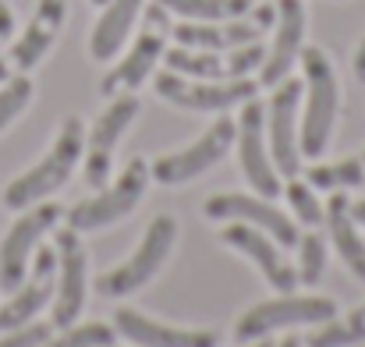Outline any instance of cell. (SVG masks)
Segmentation results:
<instances>
[{
	"mask_svg": "<svg viewBox=\"0 0 365 347\" xmlns=\"http://www.w3.org/2000/svg\"><path fill=\"white\" fill-rule=\"evenodd\" d=\"M86 152V128L78 117H64L61 128H57V138L53 145L46 149V156L39 163H32L25 174H18L7 188H4V209L11 213H21L43 199H50L57 188H64L78 167Z\"/></svg>",
	"mask_w": 365,
	"mask_h": 347,
	"instance_id": "1",
	"label": "cell"
},
{
	"mask_svg": "<svg viewBox=\"0 0 365 347\" xmlns=\"http://www.w3.org/2000/svg\"><path fill=\"white\" fill-rule=\"evenodd\" d=\"M298 61L305 71V114L298 124V145H302V156L319 160L334 138V124L341 110V86H337L334 61L319 46H302Z\"/></svg>",
	"mask_w": 365,
	"mask_h": 347,
	"instance_id": "2",
	"label": "cell"
},
{
	"mask_svg": "<svg viewBox=\"0 0 365 347\" xmlns=\"http://www.w3.org/2000/svg\"><path fill=\"white\" fill-rule=\"evenodd\" d=\"M337 319V301L323 298V294H277L266 301H255L248 312L238 316L235 323V341L238 344H252L262 341L277 330H294V326H323Z\"/></svg>",
	"mask_w": 365,
	"mask_h": 347,
	"instance_id": "3",
	"label": "cell"
},
{
	"mask_svg": "<svg viewBox=\"0 0 365 347\" xmlns=\"http://www.w3.org/2000/svg\"><path fill=\"white\" fill-rule=\"evenodd\" d=\"M174 244H178V220L167 217V213L153 217L145 234H142V241H138V248L124 259L121 266L107 269L96 280V294H103V298H124V294L142 291L163 269V262L170 259Z\"/></svg>",
	"mask_w": 365,
	"mask_h": 347,
	"instance_id": "4",
	"label": "cell"
},
{
	"mask_svg": "<svg viewBox=\"0 0 365 347\" xmlns=\"http://www.w3.org/2000/svg\"><path fill=\"white\" fill-rule=\"evenodd\" d=\"M149 181H153L149 160L131 156L114 185H107L103 192H96V195H89V199H82L78 206L68 209V227H75L78 234H89L100 231V227H110V224H121L124 217H131L138 209Z\"/></svg>",
	"mask_w": 365,
	"mask_h": 347,
	"instance_id": "5",
	"label": "cell"
},
{
	"mask_svg": "<svg viewBox=\"0 0 365 347\" xmlns=\"http://www.w3.org/2000/svg\"><path fill=\"white\" fill-rule=\"evenodd\" d=\"M167 7L163 4H149L145 14H142V32L135 36L131 50L124 53L121 61L103 75L100 82V93L103 96H118V93H135L160 64L163 50H167V32H170V21H167Z\"/></svg>",
	"mask_w": 365,
	"mask_h": 347,
	"instance_id": "6",
	"label": "cell"
},
{
	"mask_svg": "<svg viewBox=\"0 0 365 347\" xmlns=\"http://www.w3.org/2000/svg\"><path fill=\"white\" fill-rule=\"evenodd\" d=\"M61 220H64V209L53 199H43V202H36V206L18 213V220L11 224V231L4 234V241H0V291L11 294L25 280L39 241Z\"/></svg>",
	"mask_w": 365,
	"mask_h": 347,
	"instance_id": "7",
	"label": "cell"
},
{
	"mask_svg": "<svg viewBox=\"0 0 365 347\" xmlns=\"http://www.w3.org/2000/svg\"><path fill=\"white\" fill-rule=\"evenodd\" d=\"M156 96L170 107L195 110V114H227L231 107H242L255 96L259 82L252 78H231V82H206V78H185L178 71H160L153 82Z\"/></svg>",
	"mask_w": 365,
	"mask_h": 347,
	"instance_id": "8",
	"label": "cell"
},
{
	"mask_svg": "<svg viewBox=\"0 0 365 347\" xmlns=\"http://www.w3.org/2000/svg\"><path fill=\"white\" fill-rule=\"evenodd\" d=\"M53 252H57V287L50 305V323L57 330L75 326L78 312L86 309L89 291V255L75 227H53Z\"/></svg>",
	"mask_w": 365,
	"mask_h": 347,
	"instance_id": "9",
	"label": "cell"
},
{
	"mask_svg": "<svg viewBox=\"0 0 365 347\" xmlns=\"http://www.w3.org/2000/svg\"><path fill=\"white\" fill-rule=\"evenodd\" d=\"M302 93H305V82L284 78L273 86V96L266 103V142H269V160L280 177L302 174V145H298Z\"/></svg>",
	"mask_w": 365,
	"mask_h": 347,
	"instance_id": "10",
	"label": "cell"
},
{
	"mask_svg": "<svg viewBox=\"0 0 365 347\" xmlns=\"http://www.w3.org/2000/svg\"><path fill=\"white\" fill-rule=\"evenodd\" d=\"M235 131H238L235 120L227 114H220L192 145H185V149H178V152H167V156H156V160L149 163L153 181H160V185H185V181L206 174L210 167H217V163L231 152Z\"/></svg>",
	"mask_w": 365,
	"mask_h": 347,
	"instance_id": "11",
	"label": "cell"
},
{
	"mask_svg": "<svg viewBox=\"0 0 365 347\" xmlns=\"http://www.w3.org/2000/svg\"><path fill=\"white\" fill-rule=\"evenodd\" d=\"M273 21H277V7L259 4L231 21H178L170 25V36L178 46H188V50H238L248 43H259V36Z\"/></svg>",
	"mask_w": 365,
	"mask_h": 347,
	"instance_id": "12",
	"label": "cell"
},
{
	"mask_svg": "<svg viewBox=\"0 0 365 347\" xmlns=\"http://www.w3.org/2000/svg\"><path fill=\"white\" fill-rule=\"evenodd\" d=\"M266 61V46L248 43L238 50H188V46H170L163 50L167 71H178L185 78H206V82H231V78H248L259 71Z\"/></svg>",
	"mask_w": 365,
	"mask_h": 347,
	"instance_id": "13",
	"label": "cell"
},
{
	"mask_svg": "<svg viewBox=\"0 0 365 347\" xmlns=\"http://www.w3.org/2000/svg\"><path fill=\"white\" fill-rule=\"evenodd\" d=\"M206 220H224V224H248V227H259L262 234H269L280 248H294L298 244V224L280 213L266 195H245V192H220L213 199H206L202 206Z\"/></svg>",
	"mask_w": 365,
	"mask_h": 347,
	"instance_id": "14",
	"label": "cell"
},
{
	"mask_svg": "<svg viewBox=\"0 0 365 347\" xmlns=\"http://www.w3.org/2000/svg\"><path fill=\"white\" fill-rule=\"evenodd\" d=\"M235 128H238L235 145H238V163H242L245 181L252 185V192L273 199L280 192V174H277L269 149H266V103H259L255 96L245 100Z\"/></svg>",
	"mask_w": 365,
	"mask_h": 347,
	"instance_id": "15",
	"label": "cell"
},
{
	"mask_svg": "<svg viewBox=\"0 0 365 347\" xmlns=\"http://www.w3.org/2000/svg\"><path fill=\"white\" fill-rule=\"evenodd\" d=\"M138 96L135 93H118L107 110L96 117L93 131L86 135V185L89 188H103L107 185V174H110V163H114V149L121 142V135L135 124L138 117Z\"/></svg>",
	"mask_w": 365,
	"mask_h": 347,
	"instance_id": "16",
	"label": "cell"
},
{
	"mask_svg": "<svg viewBox=\"0 0 365 347\" xmlns=\"http://www.w3.org/2000/svg\"><path fill=\"white\" fill-rule=\"evenodd\" d=\"M53 287H57V252H53V248H36L25 280H21V284L11 291V298L0 305V333L32 323V319L50 305Z\"/></svg>",
	"mask_w": 365,
	"mask_h": 347,
	"instance_id": "17",
	"label": "cell"
},
{
	"mask_svg": "<svg viewBox=\"0 0 365 347\" xmlns=\"http://www.w3.org/2000/svg\"><path fill=\"white\" fill-rule=\"evenodd\" d=\"M220 241H224L227 248H235L238 255H245L248 262H255L259 273H262V280H266L277 294H287V291L298 287V269H294V262L284 255V248H280L269 234H262L259 227L227 224V227L220 231Z\"/></svg>",
	"mask_w": 365,
	"mask_h": 347,
	"instance_id": "18",
	"label": "cell"
},
{
	"mask_svg": "<svg viewBox=\"0 0 365 347\" xmlns=\"http://www.w3.org/2000/svg\"><path fill=\"white\" fill-rule=\"evenodd\" d=\"M277 36L273 46L266 50V61L259 68V86H277L291 75V68L298 64V53L305 46V0H277Z\"/></svg>",
	"mask_w": 365,
	"mask_h": 347,
	"instance_id": "19",
	"label": "cell"
},
{
	"mask_svg": "<svg viewBox=\"0 0 365 347\" xmlns=\"http://www.w3.org/2000/svg\"><path fill=\"white\" fill-rule=\"evenodd\" d=\"M114 330H118V337H128L131 344L138 347H220V333L217 330L170 326V323L149 319L145 312H135V309H118Z\"/></svg>",
	"mask_w": 365,
	"mask_h": 347,
	"instance_id": "20",
	"label": "cell"
},
{
	"mask_svg": "<svg viewBox=\"0 0 365 347\" xmlns=\"http://www.w3.org/2000/svg\"><path fill=\"white\" fill-rule=\"evenodd\" d=\"M64 14H68V0H39L36 11H32V18H29V25L21 29V36L14 39V46L7 53L11 68H18L21 75L32 71L50 53V46L57 43L61 25H64Z\"/></svg>",
	"mask_w": 365,
	"mask_h": 347,
	"instance_id": "21",
	"label": "cell"
},
{
	"mask_svg": "<svg viewBox=\"0 0 365 347\" xmlns=\"http://www.w3.org/2000/svg\"><path fill=\"white\" fill-rule=\"evenodd\" d=\"M323 224H327V237H330L334 252L341 255V262L359 280H365V241H362V234H359L355 217H351V199L344 192H330Z\"/></svg>",
	"mask_w": 365,
	"mask_h": 347,
	"instance_id": "22",
	"label": "cell"
},
{
	"mask_svg": "<svg viewBox=\"0 0 365 347\" xmlns=\"http://www.w3.org/2000/svg\"><path fill=\"white\" fill-rule=\"evenodd\" d=\"M142 4L145 0H107L103 4V14L96 18L93 36H89L93 61H110L121 53L131 29H135V18L142 14Z\"/></svg>",
	"mask_w": 365,
	"mask_h": 347,
	"instance_id": "23",
	"label": "cell"
},
{
	"mask_svg": "<svg viewBox=\"0 0 365 347\" xmlns=\"http://www.w3.org/2000/svg\"><path fill=\"white\" fill-rule=\"evenodd\" d=\"M185 21H231L252 11V0H156Z\"/></svg>",
	"mask_w": 365,
	"mask_h": 347,
	"instance_id": "24",
	"label": "cell"
},
{
	"mask_svg": "<svg viewBox=\"0 0 365 347\" xmlns=\"http://www.w3.org/2000/svg\"><path fill=\"white\" fill-rule=\"evenodd\" d=\"M305 181L316 188V192H344V188H359L365 185V170L359 156H348V160H337V163H316L309 167Z\"/></svg>",
	"mask_w": 365,
	"mask_h": 347,
	"instance_id": "25",
	"label": "cell"
},
{
	"mask_svg": "<svg viewBox=\"0 0 365 347\" xmlns=\"http://www.w3.org/2000/svg\"><path fill=\"white\" fill-rule=\"evenodd\" d=\"M365 341V301L355 309V312H348L344 319H330V323H323L316 333H309V347H351Z\"/></svg>",
	"mask_w": 365,
	"mask_h": 347,
	"instance_id": "26",
	"label": "cell"
},
{
	"mask_svg": "<svg viewBox=\"0 0 365 347\" xmlns=\"http://www.w3.org/2000/svg\"><path fill=\"white\" fill-rule=\"evenodd\" d=\"M280 192L287 195V206H291V213H294L298 224H305V227H319V224H323L327 206L316 199V188H312L309 181H302V177H287V185H284Z\"/></svg>",
	"mask_w": 365,
	"mask_h": 347,
	"instance_id": "27",
	"label": "cell"
},
{
	"mask_svg": "<svg viewBox=\"0 0 365 347\" xmlns=\"http://www.w3.org/2000/svg\"><path fill=\"white\" fill-rule=\"evenodd\" d=\"M118 337L114 326L107 323H75V326H64L57 337H46L39 347H110Z\"/></svg>",
	"mask_w": 365,
	"mask_h": 347,
	"instance_id": "28",
	"label": "cell"
},
{
	"mask_svg": "<svg viewBox=\"0 0 365 347\" xmlns=\"http://www.w3.org/2000/svg\"><path fill=\"white\" fill-rule=\"evenodd\" d=\"M298 284L312 287L323 280V269H327V237L316 231H309L305 237H298Z\"/></svg>",
	"mask_w": 365,
	"mask_h": 347,
	"instance_id": "29",
	"label": "cell"
},
{
	"mask_svg": "<svg viewBox=\"0 0 365 347\" xmlns=\"http://www.w3.org/2000/svg\"><path fill=\"white\" fill-rule=\"evenodd\" d=\"M29 103H32V82H29L25 75L7 78V82H4V89H0V131L25 114V107H29Z\"/></svg>",
	"mask_w": 365,
	"mask_h": 347,
	"instance_id": "30",
	"label": "cell"
},
{
	"mask_svg": "<svg viewBox=\"0 0 365 347\" xmlns=\"http://www.w3.org/2000/svg\"><path fill=\"white\" fill-rule=\"evenodd\" d=\"M50 337V323H25L18 330H4L0 337V347H39L43 341Z\"/></svg>",
	"mask_w": 365,
	"mask_h": 347,
	"instance_id": "31",
	"label": "cell"
},
{
	"mask_svg": "<svg viewBox=\"0 0 365 347\" xmlns=\"http://www.w3.org/2000/svg\"><path fill=\"white\" fill-rule=\"evenodd\" d=\"M14 32V11L7 7V0H0V39H7Z\"/></svg>",
	"mask_w": 365,
	"mask_h": 347,
	"instance_id": "32",
	"label": "cell"
},
{
	"mask_svg": "<svg viewBox=\"0 0 365 347\" xmlns=\"http://www.w3.org/2000/svg\"><path fill=\"white\" fill-rule=\"evenodd\" d=\"M351 71H355L359 82H365V36H362V43H359V50H355V57H351Z\"/></svg>",
	"mask_w": 365,
	"mask_h": 347,
	"instance_id": "33",
	"label": "cell"
},
{
	"mask_svg": "<svg viewBox=\"0 0 365 347\" xmlns=\"http://www.w3.org/2000/svg\"><path fill=\"white\" fill-rule=\"evenodd\" d=\"M351 217H355V224H365V199L362 202H351Z\"/></svg>",
	"mask_w": 365,
	"mask_h": 347,
	"instance_id": "34",
	"label": "cell"
},
{
	"mask_svg": "<svg viewBox=\"0 0 365 347\" xmlns=\"http://www.w3.org/2000/svg\"><path fill=\"white\" fill-rule=\"evenodd\" d=\"M277 347H302V341H298V337H287L284 344H277Z\"/></svg>",
	"mask_w": 365,
	"mask_h": 347,
	"instance_id": "35",
	"label": "cell"
},
{
	"mask_svg": "<svg viewBox=\"0 0 365 347\" xmlns=\"http://www.w3.org/2000/svg\"><path fill=\"white\" fill-rule=\"evenodd\" d=\"M242 347H248V344H242ZM252 347H273L269 341H252Z\"/></svg>",
	"mask_w": 365,
	"mask_h": 347,
	"instance_id": "36",
	"label": "cell"
},
{
	"mask_svg": "<svg viewBox=\"0 0 365 347\" xmlns=\"http://www.w3.org/2000/svg\"><path fill=\"white\" fill-rule=\"evenodd\" d=\"M0 78H7V64H0Z\"/></svg>",
	"mask_w": 365,
	"mask_h": 347,
	"instance_id": "37",
	"label": "cell"
},
{
	"mask_svg": "<svg viewBox=\"0 0 365 347\" xmlns=\"http://www.w3.org/2000/svg\"><path fill=\"white\" fill-rule=\"evenodd\" d=\"M89 4H96V7H103V4H107V0H89Z\"/></svg>",
	"mask_w": 365,
	"mask_h": 347,
	"instance_id": "38",
	"label": "cell"
},
{
	"mask_svg": "<svg viewBox=\"0 0 365 347\" xmlns=\"http://www.w3.org/2000/svg\"><path fill=\"white\" fill-rule=\"evenodd\" d=\"M359 160H362V170H365V152H362V156H359Z\"/></svg>",
	"mask_w": 365,
	"mask_h": 347,
	"instance_id": "39",
	"label": "cell"
}]
</instances>
